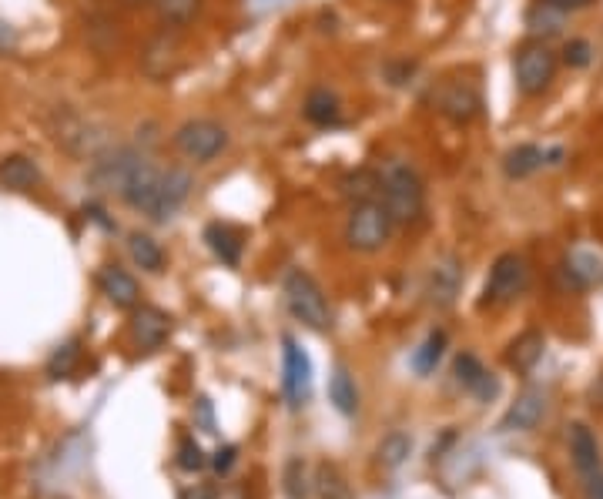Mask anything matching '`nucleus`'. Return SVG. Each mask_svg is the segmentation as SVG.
<instances>
[{"label": "nucleus", "mask_w": 603, "mask_h": 499, "mask_svg": "<svg viewBox=\"0 0 603 499\" xmlns=\"http://www.w3.org/2000/svg\"><path fill=\"white\" fill-rule=\"evenodd\" d=\"M570 456H573V466H577V473L583 479L600 473V446H597V436L590 433L587 422H573L570 426Z\"/></svg>", "instance_id": "nucleus-16"}, {"label": "nucleus", "mask_w": 603, "mask_h": 499, "mask_svg": "<svg viewBox=\"0 0 603 499\" xmlns=\"http://www.w3.org/2000/svg\"><path fill=\"white\" fill-rule=\"evenodd\" d=\"M392 235V218L382 201H359L346 222V242L356 252H379Z\"/></svg>", "instance_id": "nucleus-6"}, {"label": "nucleus", "mask_w": 603, "mask_h": 499, "mask_svg": "<svg viewBox=\"0 0 603 499\" xmlns=\"http://www.w3.org/2000/svg\"><path fill=\"white\" fill-rule=\"evenodd\" d=\"M563 21H567V14L557 11V7H550V4H543V0H536L530 11H526V31H530L536 41H547V37L560 34Z\"/></svg>", "instance_id": "nucleus-24"}, {"label": "nucleus", "mask_w": 603, "mask_h": 499, "mask_svg": "<svg viewBox=\"0 0 603 499\" xmlns=\"http://www.w3.org/2000/svg\"><path fill=\"white\" fill-rule=\"evenodd\" d=\"M346 195L356 198V205H359V201H376V195H379V171H372V168L352 171V175L346 178Z\"/></svg>", "instance_id": "nucleus-31"}, {"label": "nucleus", "mask_w": 603, "mask_h": 499, "mask_svg": "<svg viewBox=\"0 0 603 499\" xmlns=\"http://www.w3.org/2000/svg\"><path fill=\"white\" fill-rule=\"evenodd\" d=\"M195 426H201V433H215V412L208 399L195 402Z\"/></svg>", "instance_id": "nucleus-37"}, {"label": "nucleus", "mask_w": 603, "mask_h": 499, "mask_svg": "<svg viewBox=\"0 0 603 499\" xmlns=\"http://www.w3.org/2000/svg\"><path fill=\"white\" fill-rule=\"evenodd\" d=\"M543 165H547V151L536 145H516L503 155V175L510 181H523L536 175Z\"/></svg>", "instance_id": "nucleus-18"}, {"label": "nucleus", "mask_w": 603, "mask_h": 499, "mask_svg": "<svg viewBox=\"0 0 603 499\" xmlns=\"http://www.w3.org/2000/svg\"><path fill=\"white\" fill-rule=\"evenodd\" d=\"M285 399L292 409H302L312 399V359L292 335H285V379H282Z\"/></svg>", "instance_id": "nucleus-11"}, {"label": "nucleus", "mask_w": 603, "mask_h": 499, "mask_svg": "<svg viewBox=\"0 0 603 499\" xmlns=\"http://www.w3.org/2000/svg\"><path fill=\"white\" fill-rule=\"evenodd\" d=\"M603 272V262L597 252H590V248H577V252L567 255V265H563V275L570 278L573 289H587L590 282H597Z\"/></svg>", "instance_id": "nucleus-23"}, {"label": "nucleus", "mask_w": 603, "mask_h": 499, "mask_svg": "<svg viewBox=\"0 0 603 499\" xmlns=\"http://www.w3.org/2000/svg\"><path fill=\"white\" fill-rule=\"evenodd\" d=\"M198 4H201V0H155L161 21H165V24H175V27L188 24L191 17L198 14Z\"/></svg>", "instance_id": "nucleus-33"}, {"label": "nucleus", "mask_w": 603, "mask_h": 499, "mask_svg": "<svg viewBox=\"0 0 603 499\" xmlns=\"http://www.w3.org/2000/svg\"><path fill=\"white\" fill-rule=\"evenodd\" d=\"M436 108L453 124H469L483 114V94L473 81H443L436 91Z\"/></svg>", "instance_id": "nucleus-10"}, {"label": "nucleus", "mask_w": 603, "mask_h": 499, "mask_svg": "<svg viewBox=\"0 0 603 499\" xmlns=\"http://www.w3.org/2000/svg\"><path fill=\"white\" fill-rule=\"evenodd\" d=\"M235 459H238V449L235 446H222V449H215V456H212V469L218 476H225L228 469L235 466Z\"/></svg>", "instance_id": "nucleus-38"}, {"label": "nucleus", "mask_w": 603, "mask_h": 499, "mask_svg": "<svg viewBox=\"0 0 603 499\" xmlns=\"http://www.w3.org/2000/svg\"><path fill=\"white\" fill-rule=\"evenodd\" d=\"M526 285H530V262L516 252H503L490 268V278H486V285H483L480 305L483 309L486 305H490V309L510 305L526 292Z\"/></svg>", "instance_id": "nucleus-5"}, {"label": "nucleus", "mask_w": 603, "mask_h": 499, "mask_svg": "<svg viewBox=\"0 0 603 499\" xmlns=\"http://www.w3.org/2000/svg\"><path fill=\"white\" fill-rule=\"evenodd\" d=\"M41 185V168L27 155H7L0 161V188L7 191H31Z\"/></svg>", "instance_id": "nucleus-17"}, {"label": "nucleus", "mask_w": 603, "mask_h": 499, "mask_svg": "<svg viewBox=\"0 0 603 499\" xmlns=\"http://www.w3.org/2000/svg\"><path fill=\"white\" fill-rule=\"evenodd\" d=\"M128 252L134 258V265L145 268V272H151V275H158L161 268H165V252H161V245L145 232L128 235Z\"/></svg>", "instance_id": "nucleus-26"}, {"label": "nucleus", "mask_w": 603, "mask_h": 499, "mask_svg": "<svg viewBox=\"0 0 603 499\" xmlns=\"http://www.w3.org/2000/svg\"><path fill=\"white\" fill-rule=\"evenodd\" d=\"M205 242H208V248H212V255L218 258V262H225L232 268L242 262V235H238L232 225H222V222L208 225Z\"/></svg>", "instance_id": "nucleus-21"}, {"label": "nucleus", "mask_w": 603, "mask_h": 499, "mask_svg": "<svg viewBox=\"0 0 603 499\" xmlns=\"http://www.w3.org/2000/svg\"><path fill=\"white\" fill-rule=\"evenodd\" d=\"M158 178H161V168H155V165H151V161L145 158L138 168L131 171L128 185L121 188V198L128 201L131 208H138V211H141V208H145V201L151 198V191H155Z\"/></svg>", "instance_id": "nucleus-22"}, {"label": "nucleus", "mask_w": 603, "mask_h": 499, "mask_svg": "<svg viewBox=\"0 0 603 499\" xmlns=\"http://www.w3.org/2000/svg\"><path fill=\"white\" fill-rule=\"evenodd\" d=\"M543 4L557 7V11H563V14H570V11H580V7H587L590 0H543Z\"/></svg>", "instance_id": "nucleus-39"}, {"label": "nucleus", "mask_w": 603, "mask_h": 499, "mask_svg": "<svg viewBox=\"0 0 603 499\" xmlns=\"http://www.w3.org/2000/svg\"><path fill=\"white\" fill-rule=\"evenodd\" d=\"M78 362H81V342L78 339L57 345L54 355L47 359V376H51V379H67L74 369H78Z\"/></svg>", "instance_id": "nucleus-30"}, {"label": "nucleus", "mask_w": 603, "mask_h": 499, "mask_svg": "<svg viewBox=\"0 0 603 499\" xmlns=\"http://www.w3.org/2000/svg\"><path fill=\"white\" fill-rule=\"evenodd\" d=\"M175 148L188 161H195V165H205V161L218 158L228 148V131L218 121H208V118L185 121L175 131Z\"/></svg>", "instance_id": "nucleus-7"}, {"label": "nucleus", "mask_w": 603, "mask_h": 499, "mask_svg": "<svg viewBox=\"0 0 603 499\" xmlns=\"http://www.w3.org/2000/svg\"><path fill=\"white\" fill-rule=\"evenodd\" d=\"M379 195L386 205L392 225H416L426 211V185L419 171L402 158L382 161L379 168Z\"/></svg>", "instance_id": "nucleus-1"}, {"label": "nucleus", "mask_w": 603, "mask_h": 499, "mask_svg": "<svg viewBox=\"0 0 603 499\" xmlns=\"http://www.w3.org/2000/svg\"><path fill=\"white\" fill-rule=\"evenodd\" d=\"M315 489H319V499H356L349 479L342 476L332 463L315 466Z\"/></svg>", "instance_id": "nucleus-27"}, {"label": "nucleus", "mask_w": 603, "mask_h": 499, "mask_svg": "<svg viewBox=\"0 0 603 499\" xmlns=\"http://www.w3.org/2000/svg\"><path fill=\"white\" fill-rule=\"evenodd\" d=\"M547 416V392L526 386L520 396L510 402V409L500 419V433H533L536 426Z\"/></svg>", "instance_id": "nucleus-12"}, {"label": "nucleus", "mask_w": 603, "mask_h": 499, "mask_svg": "<svg viewBox=\"0 0 603 499\" xmlns=\"http://www.w3.org/2000/svg\"><path fill=\"white\" fill-rule=\"evenodd\" d=\"M191 188H195V178H191L188 168L161 171L158 185L151 191V198L145 201V208H141V215H148L151 222H168V218L188 201Z\"/></svg>", "instance_id": "nucleus-8"}, {"label": "nucleus", "mask_w": 603, "mask_h": 499, "mask_svg": "<svg viewBox=\"0 0 603 499\" xmlns=\"http://www.w3.org/2000/svg\"><path fill=\"white\" fill-rule=\"evenodd\" d=\"M145 161V155L131 148H108L101 151L98 158H91V168H88V185L98 188V191H118L128 185L131 171Z\"/></svg>", "instance_id": "nucleus-9"}, {"label": "nucleus", "mask_w": 603, "mask_h": 499, "mask_svg": "<svg viewBox=\"0 0 603 499\" xmlns=\"http://www.w3.org/2000/svg\"><path fill=\"white\" fill-rule=\"evenodd\" d=\"M557 64H560V57L550 51L547 41L523 44L520 51L513 54L516 91H520L523 98H540V94L553 84V78H557Z\"/></svg>", "instance_id": "nucleus-4"}, {"label": "nucleus", "mask_w": 603, "mask_h": 499, "mask_svg": "<svg viewBox=\"0 0 603 499\" xmlns=\"http://www.w3.org/2000/svg\"><path fill=\"white\" fill-rule=\"evenodd\" d=\"M543 349H547V339H543V332L526 329L523 335H516V339L510 342L506 362H510V369H516V372H530L536 362L543 359Z\"/></svg>", "instance_id": "nucleus-19"}, {"label": "nucleus", "mask_w": 603, "mask_h": 499, "mask_svg": "<svg viewBox=\"0 0 603 499\" xmlns=\"http://www.w3.org/2000/svg\"><path fill=\"white\" fill-rule=\"evenodd\" d=\"M305 118L319 128H332V124L342 121V101L339 94L329 88H312L309 98H305Z\"/></svg>", "instance_id": "nucleus-20"}, {"label": "nucleus", "mask_w": 603, "mask_h": 499, "mask_svg": "<svg viewBox=\"0 0 603 499\" xmlns=\"http://www.w3.org/2000/svg\"><path fill=\"white\" fill-rule=\"evenodd\" d=\"M205 453H201V446L195 443L191 436H185L181 439V446H178V466L185 469V473H198V469H205Z\"/></svg>", "instance_id": "nucleus-36"}, {"label": "nucleus", "mask_w": 603, "mask_h": 499, "mask_svg": "<svg viewBox=\"0 0 603 499\" xmlns=\"http://www.w3.org/2000/svg\"><path fill=\"white\" fill-rule=\"evenodd\" d=\"M128 7H141V4H155V0H124Z\"/></svg>", "instance_id": "nucleus-43"}, {"label": "nucleus", "mask_w": 603, "mask_h": 499, "mask_svg": "<svg viewBox=\"0 0 603 499\" xmlns=\"http://www.w3.org/2000/svg\"><path fill=\"white\" fill-rule=\"evenodd\" d=\"M453 376H456V382H459V386H463L466 392H473V389L486 379V369H483V362L476 359L473 352H463V355L456 359V366H453Z\"/></svg>", "instance_id": "nucleus-32"}, {"label": "nucleus", "mask_w": 603, "mask_h": 499, "mask_svg": "<svg viewBox=\"0 0 603 499\" xmlns=\"http://www.w3.org/2000/svg\"><path fill=\"white\" fill-rule=\"evenodd\" d=\"M11 47H14V31L0 24V51H11Z\"/></svg>", "instance_id": "nucleus-42"}, {"label": "nucleus", "mask_w": 603, "mask_h": 499, "mask_svg": "<svg viewBox=\"0 0 603 499\" xmlns=\"http://www.w3.org/2000/svg\"><path fill=\"white\" fill-rule=\"evenodd\" d=\"M171 335V315L155 309V305H141L131 315V339L141 352H158Z\"/></svg>", "instance_id": "nucleus-14"}, {"label": "nucleus", "mask_w": 603, "mask_h": 499, "mask_svg": "<svg viewBox=\"0 0 603 499\" xmlns=\"http://www.w3.org/2000/svg\"><path fill=\"white\" fill-rule=\"evenodd\" d=\"M587 499H603V473L587 476Z\"/></svg>", "instance_id": "nucleus-40"}, {"label": "nucleus", "mask_w": 603, "mask_h": 499, "mask_svg": "<svg viewBox=\"0 0 603 499\" xmlns=\"http://www.w3.org/2000/svg\"><path fill=\"white\" fill-rule=\"evenodd\" d=\"M409 453H413V439H409L406 433H389L379 443L376 459H379L382 469H399L409 459Z\"/></svg>", "instance_id": "nucleus-29"}, {"label": "nucleus", "mask_w": 603, "mask_h": 499, "mask_svg": "<svg viewBox=\"0 0 603 499\" xmlns=\"http://www.w3.org/2000/svg\"><path fill=\"white\" fill-rule=\"evenodd\" d=\"M443 352H446V332H439V329L429 332L426 342L413 352V369L419 372V376H429V372H436Z\"/></svg>", "instance_id": "nucleus-28"}, {"label": "nucleus", "mask_w": 603, "mask_h": 499, "mask_svg": "<svg viewBox=\"0 0 603 499\" xmlns=\"http://www.w3.org/2000/svg\"><path fill=\"white\" fill-rule=\"evenodd\" d=\"M560 61L567 64V67H573V71H583V67H590V61H593L590 41H583V37H570V41L563 44V51H560Z\"/></svg>", "instance_id": "nucleus-34"}, {"label": "nucleus", "mask_w": 603, "mask_h": 499, "mask_svg": "<svg viewBox=\"0 0 603 499\" xmlns=\"http://www.w3.org/2000/svg\"><path fill=\"white\" fill-rule=\"evenodd\" d=\"M98 289H101L104 299H108L111 305H118V309H134L141 299V289H138V282H134V275L121 265H104L101 268Z\"/></svg>", "instance_id": "nucleus-15"}, {"label": "nucleus", "mask_w": 603, "mask_h": 499, "mask_svg": "<svg viewBox=\"0 0 603 499\" xmlns=\"http://www.w3.org/2000/svg\"><path fill=\"white\" fill-rule=\"evenodd\" d=\"M181 499H215V493L208 486H195V489H188V493L181 496Z\"/></svg>", "instance_id": "nucleus-41"}, {"label": "nucleus", "mask_w": 603, "mask_h": 499, "mask_svg": "<svg viewBox=\"0 0 603 499\" xmlns=\"http://www.w3.org/2000/svg\"><path fill=\"white\" fill-rule=\"evenodd\" d=\"M329 402L342 412V416H356V409H359V389H356V382H352L346 366H339V369L332 372V379H329Z\"/></svg>", "instance_id": "nucleus-25"}, {"label": "nucleus", "mask_w": 603, "mask_h": 499, "mask_svg": "<svg viewBox=\"0 0 603 499\" xmlns=\"http://www.w3.org/2000/svg\"><path fill=\"white\" fill-rule=\"evenodd\" d=\"M285 493H289V499H305V496H309L302 459H289V466H285Z\"/></svg>", "instance_id": "nucleus-35"}, {"label": "nucleus", "mask_w": 603, "mask_h": 499, "mask_svg": "<svg viewBox=\"0 0 603 499\" xmlns=\"http://www.w3.org/2000/svg\"><path fill=\"white\" fill-rule=\"evenodd\" d=\"M459 289H463V262L456 255H446L429 268L426 278V295L433 309H453L459 299Z\"/></svg>", "instance_id": "nucleus-13"}, {"label": "nucleus", "mask_w": 603, "mask_h": 499, "mask_svg": "<svg viewBox=\"0 0 603 499\" xmlns=\"http://www.w3.org/2000/svg\"><path fill=\"white\" fill-rule=\"evenodd\" d=\"M282 295H285L289 312L305 325V329H312V332H329L332 329L329 299H325L322 285L315 282L309 272L292 268V272L285 275V282H282Z\"/></svg>", "instance_id": "nucleus-2"}, {"label": "nucleus", "mask_w": 603, "mask_h": 499, "mask_svg": "<svg viewBox=\"0 0 603 499\" xmlns=\"http://www.w3.org/2000/svg\"><path fill=\"white\" fill-rule=\"evenodd\" d=\"M51 134H54L57 145L67 151V155L84 158V161L98 158L101 151L111 148L108 131H104L101 124L81 118V114L71 111V108H57L51 114Z\"/></svg>", "instance_id": "nucleus-3"}]
</instances>
